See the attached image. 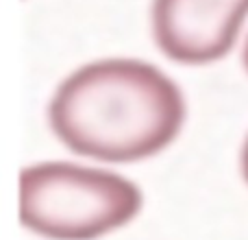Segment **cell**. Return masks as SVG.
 <instances>
[{
    "mask_svg": "<svg viewBox=\"0 0 248 240\" xmlns=\"http://www.w3.org/2000/svg\"><path fill=\"white\" fill-rule=\"evenodd\" d=\"M55 136L72 153L103 162H137L166 149L185 120L179 86L137 59L83 66L48 107Z\"/></svg>",
    "mask_w": 248,
    "mask_h": 240,
    "instance_id": "1",
    "label": "cell"
},
{
    "mask_svg": "<svg viewBox=\"0 0 248 240\" xmlns=\"http://www.w3.org/2000/svg\"><path fill=\"white\" fill-rule=\"evenodd\" d=\"M140 207V188L116 172L65 162L37 164L22 171V225L44 238H100L128 223Z\"/></svg>",
    "mask_w": 248,
    "mask_h": 240,
    "instance_id": "2",
    "label": "cell"
},
{
    "mask_svg": "<svg viewBox=\"0 0 248 240\" xmlns=\"http://www.w3.org/2000/svg\"><path fill=\"white\" fill-rule=\"evenodd\" d=\"M246 16L248 0H155V42L179 64H211L233 48Z\"/></svg>",
    "mask_w": 248,
    "mask_h": 240,
    "instance_id": "3",
    "label": "cell"
},
{
    "mask_svg": "<svg viewBox=\"0 0 248 240\" xmlns=\"http://www.w3.org/2000/svg\"><path fill=\"white\" fill-rule=\"evenodd\" d=\"M242 172H244V177H246V181H248V137H246L244 151H242Z\"/></svg>",
    "mask_w": 248,
    "mask_h": 240,
    "instance_id": "4",
    "label": "cell"
},
{
    "mask_svg": "<svg viewBox=\"0 0 248 240\" xmlns=\"http://www.w3.org/2000/svg\"><path fill=\"white\" fill-rule=\"evenodd\" d=\"M244 64H246V70H248V42H246V48H244Z\"/></svg>",
    "mask_w": 248,
    "mask_h": 240,
    "instance_id": "5",
    "label": "cell"
}]
</instances>
